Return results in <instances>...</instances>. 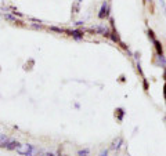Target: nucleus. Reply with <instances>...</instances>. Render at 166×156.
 Here are the masks:
<instances>
[{
    "mask_svg": "<svg viewBox=\"0 0 166 156\" xmlns=\"http://www.w3.org/2000/svg\"><path fill=\"white\" fill-rule=\"evenodd\" d=\"M21 144L17 141V140H11V138H7V141L6 142H3V144H0L1 148H4V149H7V151H15Z\"/></svg>",
    "mask_w": 166,
    "mask_h": 156,
    "instance_id": "obj_2",
    "label": "nucleus"
},
{
    "mask_svg": "<svg viewBox=\"0 0 166 156\" xmlns=\"http://www.w3.org/2000/svg\"><path fill=\"white\" fill-rule=\"evenodd\" d=\"M20 155L22 156H33V152H35V146L31 145V144H21L17 149H15Z\"/></svg>",
    "mask_w": 166,
    "mask_h": 156,
    "instance_id": "obj_1",
    "label": "nucleus"
},
{
    "mask_svg": "<svg viewBox=\"0 0 166 156\" xmlns=\"http://www.w3.org/2000/svg\"><path fill=\"white\" fill-rule=\"evenodd\" d=\"M39 156H55L53 152H44V153H42V155H39Z\"/></svg>",
    "mask_w": 166,
    "mask_h": 156,
    "instance_id": "obj_6",
    "label": "nucleus"
},
{
    "mask_svg": "<svg viewBox=\"0 0 166 156\" xmlns=\"http://www.w3.org/2000/svg\"><path fill=\"white\" fill-rule=\"evenodd\" d=\"M78 155H79V156H87V155H89V149H83V151H79V152H78Z\"/></svg>",
    "mask_w": 166,
    "mask_h": 156,
    "instance_id": "obj_5",
    "label": "nucleus"
},
{
    "mask_svg": "<svg viewBox=\"0 0 166 156\" xmlns=\"http://www.w3.org/2000/svg\"><path fill=\"white\" fill-rule=\"evenodd\" d=\"M50 29H51V31H55V32H62L61 29H58V28H55V26H51Z\"/></svg>",
    "mask_w": 166,
    "mask_h": 156,
    "instance_id": "obj_7",
    "label": "nucleus"
},
{
    "mask_svg": "<svg viewBox=\"0 0 166 156\" xmlns=\"http://www.w3.org/2000/svg\"><path fill=\"white\" fill-rule=\"evenodd\" d=\"M4 18L6 20H9V21H13V22H21V21H18L15 17H13V15H10V14H7V15H4Z\"/></svg>",
    "mask_w": 166,
    "mask_h": 156,
    "instance_id": "obj_4",
    "label": "nucleus"
},
{
    "mask_svg": "<svg viewBox=\"0 0 166 156\" xmlns=\"http://www.w3.org/2000/svg\"><path fill=\"white\" fill-rule=\"evenodd\" d=\"M64 156H67V155H64Z\"/></svg>",
    "mask_w": 166,
    "mask_h": 156,
    "instance_id": "obj_8",
    "label": "nucleus"
},
{
    "mask_svg": "<svg viewBox=\"0 0 166 156\" xmlns=\"http://www.w3.org/2000/svg\"><path fill=\"white\" fill-rule=\"evenodd\" d=\"M69 35H72L73 37H75V39H78V40L83 37V33L80 31H72V32H69Z\"/></svg>",
    "mask_w": 166,
    "mask_h": 156,
    "instance_id": "obj_3",
    "label": "nucleus"
}]
</instances>
